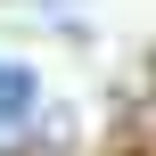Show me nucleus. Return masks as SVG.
<instances>
[{
	"mask_svg": "<svg viewBox=\"0 0 156 156\" xmlns=\"http://www.w3.org/2000/svg\"><path fill=\"white\" fill-rule=\"evenodd\" d=\"M33 115H41V74L0 58V132H16V123H33Z\"/></svg>",
	"mask_w": 156,
	"mask_h": 156,
	"instance_id": "nucleus-1",
	"label": "nucleus"
}]
</instances>
